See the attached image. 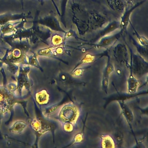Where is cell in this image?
I'll list each match as a JSON object with an SVG mask.
<instances>
[{"mask_svg": "<svg viewBox=\"0 0 148 148\" xmlns=\"http://www.w3.org/2000/svg\"><path fill=\"white\" fill-rule=\"evenodd\" d=\"M82 139V135H80V134L77 135L75 137V140L76 142H80Z\"/></svg>", "mask_w": 148, "mask_h": 148, "instance_id": "16", "label": "cell"}, {"mask_svg": "<svg viewBox=\"0 0 148 148\" xmlns=\"http://www.w3.org/2000/svg\"><path fill=\"white\" fill-rule=\"evenodd\" d=\"M114 66L111 63L110 60V58H109L107 66L104 73L103 80V89H104L106 92V90H108V86H109V76L114 71Z\"/></svg>", "mask_w": 148, "mask_h": 148, "instance_id": "6", "label": "cell"}, {"mask_svg": "<svg viewBox=\"0 0 148 148\" xmlns=\"http://www.w3.org/2000/svg\"><path fill=\"white\" fill-rule=\"evenodd\" d=\"M69 0H62L61 2V16L62 17H64L65 14L66 9V5L68 3Z\"/></svg>", "mask_w": 148, "mask_h": 148, "instance_id": "14", "label": "cell"}, {"mask_svg": "<svg viewBox=\"0 0 148 148\" xmlns=\"http://www.w3.org/2000/svg\"><path fill=\"white\" fill-rule=\"evenodd\" d=\"M111 8L116 11H123L128 6L124 0H107Z\"/></svg>", "mask_w": 148, "mask_h": 148, "instance_id": "7", "label": "cell"}, {"mask_svg": "<svg viewBox=\"0 0 148 148\" xmlns=\"http://www.w3.org/2000/svg\"><path fill=\"white\" fill-rule=\"evenodd\" d=\"M65 34L64 38V39L65 40L68 39L69 38H71V37H74L75 38H78V37L76 34V33L72 29H71L68 32H66Z\"/></svg>", "mask_w": 148, "mask_h": 148, "instance_id": "13", "label": "cell"}, {"mask_svg": "<svg viewBox=\"0 0 148 148\" xmlns=\"http://www.w3.org/2000/svg\"><path fill=\"white\" fill-rule=\"evenodd\" d=\"M78 116V111L75 107L67 106L63 110L62 117L67 122H75Z\"/></svg>", "mask_w": 148, "mask_h": 148, "instance_id": "5", "label": "cell"}, {"mask_svg": "<svg viewBox=\"0 0 148 148\" xmlns=\"http://www.w3.org/2000/svg\"><path fill=\"white\" fill-rule=\"evenodd\" d=\"M123 34L120 31L118 33L111 35H106L100 39L98 43L95 44L94 46L96 47H106L113 45L119 40Z\"/></svg>", "mask_w": 148, "mask_h": 148, "instance_id": "4", "label": "cell"}, {"mask_svg": "<svg viewBox=\"0 0 148 148\" xmlns=\"http://www.w3.org/2000/svg\"><path fill=\"white\" fill-rule=\"evenodd\" d=\"M139 86L138 80L135 78L132 74L130 75L128 79V90L130 93H135L136 92Z\"/></svg>", "mask_w": 148, "mask_h": 148, "instance_id": "9", "label": "cell"}, {"mask_svg": "<svg viewBox=\"0 0 148 148\" xmlns=\"http://www.w3.org/2000/svg\"><path fill=\"white\" fill-rule=\"evenodd\" d=\"M72 21L81 35L99 29L109 21L105 15L95 12H88L76 3L72 4Z\"/></svg>", "mask_w": 148, "mask_h": 148, "instance_id": "1", "label": "cell"}, {"mask_svg": "<svg viewBox=\"0 0 148 148\" xmlns=\"http://www.w3.org/2000/svg\"><path fill=\"white\" fill-rule=\"evenodd\" d=\"M65 41V40L64 39V38L58 34L54 35L53 38V42L54 45H61L63 42H64Z\"/></svg>", "mask_w": 148, "mask_h": 148, "instance_id": "12", "label": "cell"}, {"mask_svg": "<svg viewBox=\"0 0 148 148\" xmlns=\"http://www.w3.org/2000/svg\"><path fill=\"white\" fill-rule=\"evenodd\" d=\"M122 109L123 114L125 118L126 119L127 122L129 123H132L134 119V116L131 110L124 102L120 101L119 103Z\"/></svg>", "mask_w": 148, "mask_h": 148, "instance_id": "8", "label": "cell"}, {"mask_svg": "<svg viewBox=\"0 0 148 148\" xmlns=\"http://www.w3.org/2000/svg\"><path fill=\"white\" fill-rule=\"evenodd\" d=\"M65 129L67 131H71L73 129L72 125L71 123H67L66 124L65 126Z\"/></svg>", "mask_w": 148, "mask_h": 148, "instance_id": "15", "label": "cell"}, {"mask_svg": "<svg viewBox=\"0 0 148 148\" xmlns=\"http://www.w3.org/2000/svg\"><path fill=\"white\" fill-rule=\"evenodd\" d=\"M102 138V147L104 148H115V143L111 137L109 135H103Z\"/></svg>", "mask_w": 148, "mask_h": 148, "instance_id": "10", "label": "cell"}, {"mask_svg": "<svg viewBox=\"0 0 148 148\" xmlns=\"http://www.w3.org/2000/svg\"><path fill=\"white\" fill-rule=\"evenodd\" d=\"M130 25L132 27L134 31V33L136 35V37L138 39L139 41V44L145 47H148V40L147 38H145L144 36H141L138 32L135 29L133 25L132 24L131 21L130 22Z\"/></svg>", "mask_w": 148, "mask_h": 148, "instance_id": "11", "label": "cell"}, {"mask_svg": "<svg viewBox=\"0 0 148 148\" xmlns=\"http://www.w3.org/2000/svg\"><path fill=\"white\" fill-rule=\"evenodd\" d=\"M120 29V21H113L112 22H110L105 27L103 30H101L96 37L92 40L93 42H96L97 40L106 35H109L111 33L113 32L116 30Z\"/></svg>", "mask_w": 148, "mask_h": 148, "instance_id": "3", "label": "cell"}, {"mask_svg": "<svg viewBox=\"0 0 148 148\" xmlns=\"http://www.w3.org/2000/svg\"><path fill=\"white\" fill-rule=\"evenodd\" d=\"M146 1V0H143L141 1L136 3V5L132 6V7L128 8V6L125 7L123 14L122 15L120 21V32L123 34L125 32H127V27L130 22V16L131 14L134 10L137 8L139 7L141 5H143Z\"/></svg>", "mask_w": 148, "mask_h": 148, "instance_id": "2", "label": "cell"}]
</instances>
